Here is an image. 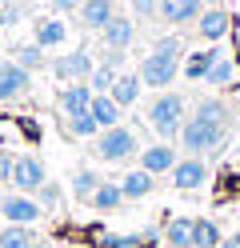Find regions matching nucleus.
I'll return each instance as SVG.
<instances>
[{
	"instance_id": "nucleus-1",
	"label": "nucleus",
	"mask_w": 240,
	"mask_h": 248,
	"mask_svg": "<svg viewBox=\"0 0 240 248\" xmlns=\"http://www.w3.org/2000/svg\"><path fill=\"white\" fill-rule=\"evenodd\" d=\"M232 128V104H224L220 96L200 100L180 124V136H176V148L184 156H208V152L224 148V136Z\"/></svg>"
},
{
	"instance_id": "nucleus-2",
	"label": "nucleus",
	"mask_w": 240,
	"mask_h": 248,
	"mask_svg": "<svg viewBox=\"0 0 240 248\" xmlns=\"http://www.w3.org/2000/svg\"><path fill=\"white\" fill-rule=\"evenodd\" d=\"M188 116V100L180 92H156V100L144 108V120H148V128L156 132V140L164 144H176V136H180V124Z\"/></svg>"
},
{
	"instance_id": "nucleus-3",
	"label": "nucleus",
	"mask_w": 240,
	"mask_h": 248,
	"mask_svg": "<svg viewBox=\"0 0 240 248\" xmlns=\"http://www.w3.org/2000/svg\"><path fill=\"white\" fill-rule=\"evenodd\" d=\"M96 160H104V164H124V160H132L140 156V144H136V128H128V124H116V128H104L100 136H96Z\"/></svg>"
},
{
	"instance_id": "nucleus-4",
	"label": "nucleus",
	"mask_w": 240,
	"mask_h": 248,
	"mask_svg": "<svg viewBox=\"0 0 240 248\" xmlns=\"http://www.w3.org/2000/svg\"><path fill=\"white\" fill-rule=\"evenodd\" d=\"M136 76H140V84H144V88L168 92V88H172V80L180 76V60H168V56H156V52H148V56L140 60Z\"/></svg>"
},
{
	"instance_id": "nucleus-5",
	"label": "nucleus",
	"mask_w": 240,
	"mask_h": 248,
	"mask_svg": "<svg viewBox=\"0 0 240 248\" xmlns=\"http://www.w3.org/2000/svg\"><path fill=\"white\" fill-rule=\"evenodd\" d=\"M48 68H52V76H56L60 84H80V80H88V76H92V68H96V56H92L88 48H72V52L56 56Z\"/></svg>"
},
{
	"instance_id": "nucleus-6",
	"label": "nucleus",
	"mask_w": 240,
	"mask_h": 248,
	"mask_svg": "<svg viewBox=\"0 0 240 248\" xmlns=\"http://www.w3.org/2000/svg\"><path fill=\"white\" fill-rule=\"evenodd\" d=\"M44 180H48V172H44L40 156H32V152H16V164H12V192L36 196Z\"/></svg>"
},
{
	"instance_id": "nucleus-7",
	"label": "nucleus",
	"mask_w": 240,
	"mask_h": 248,
	"mask_svg": "<svg viewBox=\"0 0 240 248\" xmlns=\"http://www.w3.org/2000/svg\"><path fill=\"white\" fill-rule=\"evenodd\" d=\"M44 216V208L36 204V196H24V192H8L0 200V220L4 224H36Z\"/></svg>"
},
{
	"instance_id": "nucleus-8",
	"label": "nucleus",
	"mask_w": 240,
	"mask_h": 248,
	"mask_svg": "<svg viewBox=\"0 0 240 248\" xmlns=\"http://www.w3.org/2000/svg\"><path fill=\"white\" fill-rule=\"evenodd\" d=\"M168 180H172V188H180V192H196V188H204V180H208V164H204V156H180V160H176V168L168 172Z\"/></svg>"
},
{
	"instance_id": "nucleus-9",
	"label": "nucleus",
	"mask_w": 240,
	"mask_h": 248,
	"mask_svg": "<svg viewBox=\"0 0 240 248\" xmlns=\"http://www.w3.org/2000/svg\"><path fill=\"white\" fill-rule=\"evenodd\" d=\"M96 36H100L104 48H120V52H128V48L136 44V20L128 16V12H116V16H112Z\"/></svg>"
},
{
	"instance_id": "nucleus-10",
	"label": "nucleus",
	"mask_w": 240,
	"mask_h": 248,
	"mask_svg": "<svg viewBox=\"0 0 240 248\" xmlns=\"http://www.w3.org/2000/svg\"><path fill=\"white\" fill-rule=\"evenodd\" d=\"M176 160H180V152H176V144H164V140H156V144H144L140 148V168L144 172H152V176H168Z\"/></svg>"
},
{
	"instance_id": "nucleus-11",
	"label": "nucleus",
	"mask_w": 240,
	"mask_h": 248,
	"mask_svg": "<svg viewBox=\"0 0 240 248\" xmlns=\"http://www.w3.org/2000/svg\"><path fill=\"white\" fill-rule=\"evenodd\" d=\"M28 88H32V72H24L12 60H0V104L28 96Z\"/></svg>"
},
{
	"instance_id": "nucleus-12",
	"label": "nucleus",
	"mask_w": 240,
	"mask_h": 248,
	"mask_svg": "<svg viewBox=\"0 0 240 248\" xmlns=\"http://www.w3.org/2000/svg\"><path fill=\"white\" fill-rule=\"evenodd\" d=\"M224 56V48L220 44H204V48H196V52H188L184 60H180V76L184 80H204L208 72H212V64Z\"/></svg>"
},
{
	"instance_id": "nucleus-13",
	"label": "nucleus",
	"mask_w": 240,
	"mask_h": 248,
	"mask_svg": "<svg viewBox=\"0 0 240 248\" xmlns=\"http://www.w3.org/2000/svg\"><path fill=\"white\" fill-rule=\"evenodd\" d=\"M192 28H196V36H200L204 44H220L224 36H228V28H232V16H228L224 8H204Z\"/></svg>"
},
{
	"instance_id": "nucleus-14",
	"label": "nucleus",
	"mask_w": 240,
	"mask_h": 248,
	"mask_svg": "<svg viewBox=\"0 0 240 248\" xmlns=\"http://www.w3.org/2000/svg\"><path fill=\"white\" fill-rule=\"evenodd\" d=\"M200 12H204V0H160V20L172 24V28L196 24Z\"/></svg>"
},
{
	"instance_id": "nucleus-15",
	"label": "nucleus",
	"mask_w": 240,
	"mask_h": 248,
	"mask_svg": "<svg viewBox=\"0 0 240 248\" xmlns=\"http://www.w3.org/2000/svg\"><path fill=\"white\" fill-rule=\"evenodd\" d=\"M112 16H116V0H84L80 12H76L80 28H88V32H100Z\"/></svg>"
},
{
	"instance_id": "nucleus-16",
	"label": "nucleus",
	"mask_w": 240,
	"mask_h": 248,
	"mask_svg": "<svg viewBox=\"0 0 240 248\" xmlns=\"http://www.w3.org/2000/svg\"><path fill=\"white\" fill-rule=\"evenodd\" d=\"M92 96H96V92L88 88V80H80V84H64V88H60V112H64V120H68V116H80V112H88Z\"/></svg>"
},
{
	"instance_id": "nucleus-17",
	"label": "nucleus",
	"mask_w": 240,
	"mask_h": 248,
	"mask_svg": "<svg viewBox=\"0 0 240 248\" xmlns=\"http://www.w3.org/2000/svg\"><path fill=\"white\" fill-rule=\"evenodd\" d=\"M88 116L96 120V128H116V124H120V116H124V108L116 104V100H112L108 96V92H104V96H92V104H88Z\"/></svg>"
},
{
	"instance_id": "nucleus-18",
	"label": "nucleus",
	"mask_w": 240,
	"mask_h": 248,
	"mask_svg": "<svg viewBox=\"0 0 240 248\" xmlns=\"http://www.w3.org/2000/svg\"><path fill=\"white\" fill-rule=\"evenodd\" d=\"M140 92H144V84H140V76H136V72H120V76H116V84H112V92H108V96H112V100H116V104L124 108V112H128V108H136V100H140Z\"/></svg>"
},
{
	"instance_id": "nucleus-19",
	"label": "nucleus",
	"mask_w": 240,
	"mask_h": 248,
	"mask_svg": "<svg viewBox=\"0 0 240 248\" xmlns=\"http://www.w3.org/2000/svg\"><path fill=\"white\" fill-rule=\"evenodd\" d=\"M120 192H124V200H140V196L156 192V176L144 172V168H132V172L120 176Z\"/></svg>"
},
{
	"instance_id": "nucleus-20",
	"label": "nucleus",
	"mask_w": 240,
	"mask_h": 248,
	"mask_svg": "<svg viewBox=\"0 0 240 248\" xmlns=\"http://www.w3.org/2000/svg\"><path fill=\"white\" fill-rule=\"evenodd\" d=\"M40 236L32 224H0V248H36Z\"/></svg>"
},
{
	"instance_id": "nucleus-21",
	"label": "nucleus",
	"mask_w": 240,
	"mask_h": 248,
	"mask_svg": "<svg viewBox=\"0 0 240 248\" xmlns=\"http://www.w3.org/2000/svg\"><path fill=\"white\" fill-rule=\"evenodd\" d=\"M68 40V28H64V20L60 16H40L36 20V44L48 52V48H56V44H64Z\"/></svg>"
},
{
	"instance_id": "nucleus-22",
	"label": "nucleus",
	"mask_w": 240,
	"mask_h": 248,
	"mask_svg": "<svg viewBox=\"0 0 240 248\" xmlns=\"http://www.w3.org/2000/svg\"><path fill=\"white\" fill-rule=\"evenodd\" d=\"M88 204L96 208V212H116L120 204H128L124 200V192H120V180H100V188L92 192V200Z\"/></svg>"
},
{
	"instance_id": "nucleus-23",
	"label": "nucleus",
	"mask_w": 240,
	"mask_h": 248,
	"mask_svg": "<svg viewBox=\"0 0 240 248\" xmlns=\"http://www.w3.org/2000/svg\"><path fill=\"white\" fill-rule=\"evenodd\" d=\"M12 64H20L24 72H40L44 64H48V60H44V48H40V44L36 40H32V44H12Z\"/></svg>"
},
{
	"instance_id": "nucleus-24",
	"label": "nucleus",
	"mask_w": 240,
	"mask_h": 248,
	"mask_svg": "<svg viewBox=\"0 0 240 248\" xmlns=\"http://www.w3.org/2000/svg\"><path fill=\"white\" fill-rule=\"evenodd\" d=\"M192 216H172L164 224V244L168 248H192Z\"/></svg>"
},
{
	"instance_id": "nucleus-25",
	"label": "nucleus",
	"mask_w": 240,
	"mask_h": 248,
	"mask_svg": "<svg viewBox=\"0 0 240 248\" xmlns=\"http://www.w3.org/2000/svg\"><path fill=\"white\" fill-rule=\"evenodd\" d=\"M220 240H224V232H220V224L216 220H196L192 224V248H220Z\"/></svg>"
},
{
	"instance_id": "nucleus-26",
	"label": "nucleus",
	"mask_w": 240,
	"mask_h": 248,
	"mask_svg": "<svg viewBox=\"0 0 240 248\" xmlns=\"http://www.w3.org/2000/svg\"><path fill=\"white\" fill-rule=\"evenodd\" d=\"M100 180H104V176H100V172H92V168H76V172H72V196L88 204L92 192L100 188Z\"/></svg>"
},
{
	"instance_id": "nucleus-27",
	"label": "nucleus",
	"mask_w": 240,
	"mask_h": 248,
	"mask_svg": "<svg viewBox=\"0 0 240 248\" xmlns=\"http://www.w3.org/2000/svg\"><path fill=\"white\" fill-rule=\"evenodd\" d=\"M236 80V60L232 56H220L216 64H212V72L204 76V84H212V88H224V84H232Z\"/></svg>"
},
{
	"instance_id": "nucleus-28",
	"label": "nucleus",
	"mask_w": 240,
	"mask_h": 248,
	"mask_svg": "<svg viewBox=\"0 0 240 248\" xmlns=\"http://www.w3.org/2000/svg\"><path fill=\"white\" fill-rule=\"evenodd\" d=\"M116 68H104V64H96L92 68V76H88V88L96 92V96H104V92H112V84H116Z\"/></svg>"
},
{
	"instance_id": "nucleus-29",
	"label": "nucleus",
	"mask_w": 240,
	"mask_h": 248,
	"mask_svg": "<svg viewBox=\"0 0 240 248\" xmlns=\"http://www.w3.org/2000/svg\"><path fill=\"white\" fill-rule=\"evenodd\" d=\"M68 132L76 136V140H92V136H100V128H96V120L88 112H80V116H68Z\"/></svg>"
},
{
	"instance_id": "nucleus-30",
	"label": "nucleus",
	"mask_w": 240,
	"mask_h": 248,
	"mask_svg": "<svg viewBox=\"0 0 240 248\" xmlns=\"http://www.w3.org/2000/svg\"><path fill=\"white\" fill-rule=\"evenodd\" d=\"M152 52L156 56H168V60H184V44H180V36H156L152 40Z\"/></svg>"
},
{
	"instance_id": "nucleus-31",
	"label": "nucleus",
	"mask_w": 240,
	"mask_h": 248,
	"mask_svg": "<svg viewBox=\"0 0 240 248\" xmlns=\"http://www.w3.org/2000/svg\"><path fill=\"white\" fill-rule=\"evenodd\" d=\"M60 196H64L60 184H56V180H44V184H40V192H36V204L48 212V208H56V204H60Z\"/></svg>"
},
{
	"instance_id": "nucleus-32",
	"label": "nucleus",
	"mask_w": 240,
	"mask_h": 248,
	"mask_svg": "<svg viewBox=\"0 0 240 248\" xmlns=\"http://www.w3.org/2000/svg\"><path fill=\"white\" fill-rule=\"evenodd\" d=\"M128 8L136 12L132 20H152V16H160V0H128Z\"/></svg>"
},
{
	"instance_id": "nucleus-33",
	"label": "nucleus",
	"mask_w": 240,
	"mask_h": 248,
	"mask_svg": "<svg viewBox=\"0 0 240 248\" xmlns=\"http://www.w3.org/2000/svg\"><path fill=\"white\" fill-rule=\"evenodd\" d=\"M124 60H128V52H120V48H100V60H96V64H104V68H116V72H124Z\"/></svg>"
},
{
	"instance_id": "nucleus-34",
	"label": "nucleus",
	"mask_w": 240,
	"mask_h": 248,
	"mask_svg": "<svg viewBox=\"0 0 240 248\" xmlns=\"http://www.w3.org/2000/svg\"><path fill=\"white\" fill-rule=\"evenodd\" d=\"M12 164H16V152L0 148V180H4V184H12Z\"/></svg>"
},
{
	"instance_id": "nucleus-35",
	"label": "nucleus",
	"mask_w": 240,
	"mask_h": 248,
	"mask_svg": "<svg viewBox=\"0 0 240 248\" xmlns=\"http://www.w3.org/2000/svg\"><path fill=\"white\" fill-rule=\"evenodd\" d=\"M140 236H104V248H136Z\"/></svg>"
},
{
	"instance_id": "nucleus-36",
	"label": "nucleus",
	"mask_w": 240,
	"mask_h": 248,
	"mask_svg": "<svg viewBox=\"0 0 240 248\" xmlns=\"http://www.w3.org/2000/svg\"><path fill=\"white\" fill-rule=\"evenodd\" d=\"M80 4H84V0H52L56 12H80Z\"/></svg>"
},
{
	"instance_id": "nucleus-37",
	"label": "nucleus",
	"mask_w": 240,
	"mask_h": 248,
	"mask_svg": "<svg viewBox=\"0 0 240 248\" xmlns=\"http://www.w3.org/2000/svg\"><path fill=\"white\" fill-rule=\"evenodd\" d=\"M220 248H240V236H224V240H220Z\"/></svg>"
},
{
	"instance_id": "nucleus-38",
	"label": "nucleus",
	"mask_w": 240,
	"mask_h": 248,
	"mask_svg": "<svg viewBox=\"0 0 240 248\" xmlns=\"http://www.w3.org/2000/svg\"><path fill=\"white\" fill-rule=\"evenodd\" d=\"M8 28V16H4V4H0V32H4Z\"/></svg>"
},
{
	"instance_id": "nucleus-39",
	"label": "nucleus",
	"mask_w": 240,
	"mask_h": 248,
	"mask_svg": "<svg viewBox=\"0 0 240 248\" xmlns=\"http://www.w3.org/2000/svg\"><path fill=\"white\" fill-rule=\"evenodd\" d=\"M4 196H8V184H4V180H0V200H4Z\"/></svg>"
},
{
	"instance_id": "nucleus-40",
	"label": "nucleus",
	"mask_w": 240,
	"mask_h": 248,
	"mask_svg": "<svg viewBox=\"0 0 240 248\" xmlns=\"http://www.w3.org/2000/svg\"><path fill=\"white\" fill-rule=\"evenodd\" d=\"M36 248H52V244H44V240H40V244H36Z\"/></svg>"
},
{
	"instance_id": "nucleus-41",
	"label": "nucleus",
	"mask_w": 240,
	"mask_h": 248,
	"mask_svg": "<svg viewBox=\"0 0 240 248\" xmlns=\"http://www.w3.org/2000/svg\"><path fill=\"white\" fill-rule=\"evenodd\" d=\"M0 48H4V44H0Z\"/></svg>"
}]
</instances>
